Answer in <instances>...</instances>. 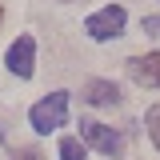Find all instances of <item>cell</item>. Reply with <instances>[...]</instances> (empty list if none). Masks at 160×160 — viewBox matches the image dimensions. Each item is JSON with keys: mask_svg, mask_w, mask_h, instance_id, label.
<instances>
[{"mask_svg": "<svg viewBox=\"0 0 160 160\" xmlns=\"http://www.w3.org/2000/svg\"><path fill=\"white\" fill-rule=\"evenodd\" d=\"M128 76L144 84V88H160V52H148V56H132L128 60Z\"/></svg>", "mask_w": 160, "mask_h": 160, "instance_id": "5b68a950", "label": "cell"}, {"mask_svg": "<svg viewBox=\"0 0 160 160\" xmlns=\"http://www.w3.org/2000/svg\"><path fill=\"white\" fill-rule=\"evenodd\" d=\"M144 32H152V36H160V16H144Z\"/></svg>", "mask_w": 160, "mask_h": 160, "instance_id": "30bf717a", "label": "cell"}, {"mask_svg": "<svg viewBox=\"0 0 160 160\" xmlns=\"http://www.w3.org/2000/svg\"><path fill=\"white\" fill-rule=\"evenodd\" d=\"M28 120H32V128L36 132H56L60 124L68 120V92H52V96H44L40 104H32V112H28Z\"/></svg>", "mask_w": 160, "mask_h": 160, "instance_id": "6da1fadb", "label": "cell"}, {"mask_svg": "<svg viewBox=\"0 0 160 160\" xmlns=\"http://www.w3.org/2000/svg\"><path fill=\"white\" fill-rule=\"evenodd\" d=\"M60 160H84V144L76 136H64L60 140Z\"/></svg>", "mask_w": 160, "mask_h": 160, "instance_id": "52a82bcc", "label": "cell"}, {"mask_svg": "<svg viewBox=\"0 0 160 160\" xmlns=\"http://www.w3.org/2000/svg\"><path fill=\"white\" fill-rule=\"evenodd\" d=\"M148 136H152V144L160 148V108H148Z\"/></svg>", "mask_w": 160, "mask_h": 160, "instance_id": "ba28073f", "label": "cell"}, {"mask_svg": "<svg viewBox=\"0 0 160 160\" xmlns=\"http://www.w3.org/2000/svg\"><path fill=\"white\" fill-rule=\"evenodd\" d=\"M124 8L120 4H108V8H100L96 16H88V24H84V32L92 40H116L120 32H124Z\"/></svg>", "mask_w": 160, "mask_h": 160, "instance_id": "3957f363", "label": "cell"}, {"mask_svg": "<svg viewBox=\"0 0 160 160\" xmlns=\"http://www.w3.org/2000/svg\"><path fill=\"white\" fill-rule=\"evenodd\" d=\"M0 16H4V12H0Z\"/></svg>", "mask_w": 160, "mask_h": 160, "instance_id": "8fae6325", "label": "cell"}, {"mask_svg": "<svg viewBox=\"0 0 160 160\" xmlns=\"http://www.w3.org/2000/svg\"><path fill=\"white\" fill-rule=\"evenodd\" d=\"M80 136L88 140L96 152H104V156H124V136H120L116 128H108V124H96V120H80Z\"/></svg>", "mask_w": 160, "mask_h": 160, "instance_id": "7a4b0ae2", "label": "cell"}, {"mask_svg": "<svg viewBox=\"0 0 160 160\" xmlns=\"http://www.w3.org/2000/svg\"><path fill=\"white\" fill-rule=\"evenodd\" d=\"M12 160H44V156H40L36 148H20V152H12Z\"/></svg>", "mask_w": 160, "mask_h": 160, "instance_id": "9c48e42d", "label": "cell"}, {"mask_svg": "<svg viewBox=\"0 0 160 160\" xmlns=\"http://www.w3.org/2000/svg\"><path fill=\"white\" fill-rule=\"evenodd\" d=\"M84 100L88 104H100V108H112V104H120V88L112 80H88L84 84Z\"/></svg>", "mask_w": 160, "mask_h": 160, "instance_id": "8992f818", "label": "cell"}, {"mask_svg": "<svg viewBox=\"0 0 160 160\" xmlns=\"http://www.w3.org/2000/svg\"><path fill=\"white\" fill-rule=\"evenodd\" d=\"M32 60H36V40L32 36H20L12 48H8V72L20 80H28L32 76Z\"/></svg>", "mask_w": 160, "mask_h": 160, "instance_id": "277c9868", "label": "cell"}]
</instances>
